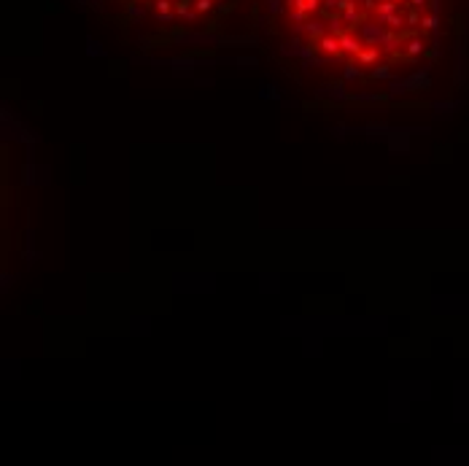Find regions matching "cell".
Listing matches in <instances>:
<instances>
[{
  "mask_svg": "<svg viewBox=\"0 0 469 466\" xmlns=\"http://www.w3.org/2000/svg\"><path fill=\"white\" fill-rule=\"evenodd\" d=\"M308 54L359 78H391L432 49L437 0H283Z\"/></svg>",
  "mask_w": 469,
  "mask_h": 466,
  "instance_id": "obj_1",
  "label": "cell"
},
{
  "mask_svg": "<svg viewBox=\"0 0 469 466\" xmlns=\"http://www.w3.org/2000/svg\"><path fill=\"white\" fill-rule=\"evenodd\" d=\"M124 3L132 8H141V14H146L154 22L194 27V24L213 22L235 0H124Z\"/></svg>",
  "mask_w": 469,
  "mask_h": 466,
  "instance_id": "obj_2",
  "label": "cell"
}]
</instances>
